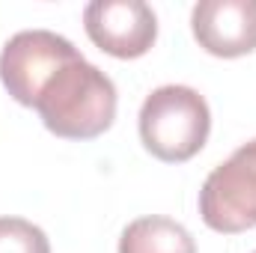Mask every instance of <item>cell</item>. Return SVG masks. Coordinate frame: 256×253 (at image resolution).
<instances>
[{
  "instance_id": "1",
  "label": "cell",
  "mask_w": 256,
  "mask_h": 253,
  "mask_svg": "<svg viewBox=\"0 0 256 253\" xmlns=\"http://www.w3.org/2000/svg\"><path fill=\"white\" fill-rule=\"evenodd\" d=\"M116 104L114 80L78 54L42 84L33 110H39L45 128L63 140H92L114 126Z\"/></svg>"
},
{
  "instance_id": "2",
  "label": "cell",
  "mask_w": 256,
  "mask_h": 253,
  "mask_svg": "<svg viewBox=\"0 0 256 253\" xmlns=\"http://www.w3.org/2000/svg\"><path fill=\"white\" fill-rule=\"evenodd\" d=\"M212 131L206 98L182 84L158 86L140 108V140L164 164H185L202 152Z\"/></svg>"
},
{
  "instance_id": "3",
  "label": "cell",
  "mask_w": 256,
  "mask_h": 253,
  "mask_svg": "<svg viewBox=\"0 0 256 253\" xmlns=\"http://www.w3.org/2000/svg\"><path fill=\"white\" fill-rule=\"evenodd\" d=\"M202 224L224 236H238L256 226V140L238 146L218 164L200 190Z\"/></svg>"
},
{
  "instance_id": "4",
  "label": "cell",
  "mask_w": 256,
  "mask_h": 253,
  "mask_svg": "<svg viewBox=\"0 0 256 253\" xmlns=\"http://www.w3.org/2000/svg\"><path fill=\"white\" fill-rule=\"evenodd\" d=\"M78 54L80 51L66 36H57L51 30L15 33L0 51V80L18 104L33 108L42 84L66 60H72Z\"/></svg>"
},
{
  "instance_id": "5",
  "label": "cell",
  "mask_w": 256,
  "mask_h": 253,
  "mask_svg": "<svg viewBox=\"0 0 256 253\" xmlns=\"http://www.w3.org/2000/svg\"><path fill=\"white\" fill-rule=\"evenodd\" d=\"M84 27L90 42L116 57H146L158 39V18L143 0H96L84 9Z\"/></svg>"
},
{
  "instance_id": "6",
  "label": "cell",
  "mask_w": 256,
  "mask_h": 253,
  "mask_svg": "<svg viewBox=\"0 0 256 253\" xmlns=\"http://www.w3.org/2000/svg\"><path fill=\"white\" fill-rule=\"evenodd\" d=\"M196 45L220 60L256 51V0H200L191 12Z\"/></svg>"
},
{
  "instance_id": "7",
  "label": "cell",
  "mask_w": 256,
  "mask_h": 253,
  "mask_svg": "<svg viewBox=\"0 0 256 253\" xmlns=\"http://www.w3.org/2000/svg\"><path fill=\"white\" fill-rule=\"evenodd\" d=\"M120 253H196V242L182 224L149 214L131 220L122 230Z\"/></svg>"
},
{
  "instance_id": "8",
  "label": "cell",
  "mask_w": 256,
  "mask_h": 253,
  "mask_svg": "<svg viewBox=\"0 0 256 253\" xmlns=\"http://www.w3.org/2000/svg\"><path fill=\"white\" fill-rule=\"evenodd\" d=\"M0 253H51V242L24 218H0Z\"/></svg>"
}]
</instances>
